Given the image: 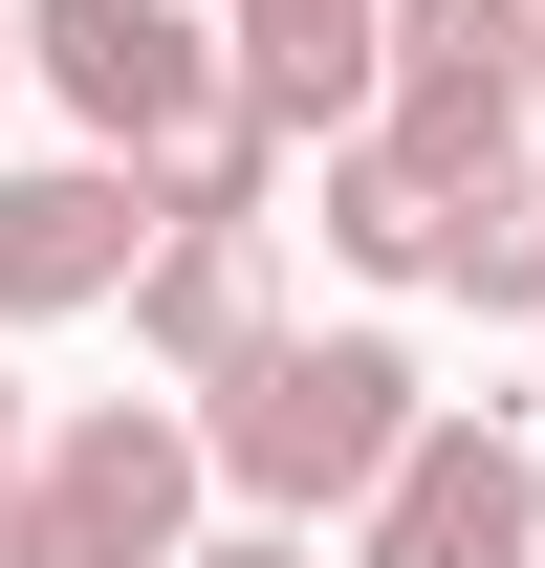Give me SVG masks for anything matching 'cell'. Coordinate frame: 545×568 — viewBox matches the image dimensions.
Returning a JSON list of instances; mask_svg holds the SVG:
<instances>
[{
	"mask_svg": "<svg viewBox=\"0 0 545 568\" xmlns=\"http://www.w3.org/2000/svg\"><path fill=\"white\" fill-rule=\"evenodd\" d=\"M414 416H436V394H414L393 328H284V351H240L197 394V459L240 481V525H349V503L414 459Z\"/></svg>",
	"mask_w": 545,
	"mask_h": 568,
	"instance_id": "1",
	"label": "cell"
},
{
	"mask_svg": "<svg viewBox=\"0 0 545 568\" xmlns=\"http://www.w3.org/2000/svg\"><path fill=\"white\" fill-rule=\"evenodd\" d=\"M197 416L175 394H88V416L22 437V481H0V568H175L197 547Z\"/></svg>",
	"mask_w": 545,
	"mask_h": 568,
	"instance_id": "2",
	"label": "cell"
},
{
	"mask_svg": "<svg viewBox=\"0 0 545 568\" xmlns=\"http://www.w3.org/2000/svg\"><path fill=\"white\" fill-rule=\"evenodd\" d=\"M22 88H44V110H66V132L110 153L132 197H153L197 132H218V110H240L218 22H175V0H22Z\"/></svg>",
	"mask_w": 545,
	"mask_h": 568,
	"instance_id": "3",
	"label": "cell"
},
{
	"mask_svg": "<svg viewBox=\"0 0 545 568\" xmlns=\"http://www.w3.org/2000/svg\"><path fill=\"white\" fill-rule=\"evenodd\" d=\"M524 0H393L371 22V153L393 175H436V197H480V175H524Z\"/></svg>",
	"mask_w": 545,
	"mask_h": 568,
	"instance_id": "4",
	"label": "cell"
},
{
	"mask_svg": "<svg viewBox=\"0 0 545 568\" xmlns=\"http://www.w3.org/2000/svg\"><path fill=\"white\" fill-rule=\"evenodd\" d=\"M545 547V459L502 416H414V459L349 503V568H524Z\"/></svg>",
	"mask_w": 545,
	"mask_h": 568,
	"instance_id": "5",
	"label": "cell"
},
{
	"mask_svg": "<svg viewBox=\"0 0 545 568\" xmlns=\"http://www.w3.org/2000/svg\"><path fill=\"white\" fill-rule=\"evenodd\" d=\"M153 263V197L110 153H44V175H0V328H44V306H110Z\"/></svg>",
	"mask_w": 545,
	"mask_h": 568,
	"instance_id": "6",
	"label": "cell"
},
{
	"mask_svg": "<svg viewBox=\"0 0 545 568\" xmlns=\"http://www.w3.org/2000/svg\"><path fill=\"white\" fill-rule=\"evenodd\" d=\"M132 351L175 372V394H218L240 351H284V284H263V219H153V263H132Z\"/></svg>",
	"mask_w": 545,
	"mask_h": 568,
	"instance_id": "7",
	"label": "cell"
},
{
	"mask_svg": "<svg viewBox=\"0 0 545 568\" xmlns=\"http://www.w3.org/2000/svg\"><path fill=\"white\" fill-rule=\"evenodd\" d=\"M371 22H393V0H218V67L306 153V132H371Z\"/></svg>",
	"mask_w": 545,
	"mask_h": 568,
	"instance_id": "8",
	"label": "cell"
},
{
	"mask_svg": "<svg viewBox=\"0 0 545 568\" xmlns=\"http://www.w3.org/2000/svg\"><path fill=\"white\" fill-rule=\"evenodd\" d=\"M306 241H328L349 284H436V241H459V197H436V175H393L371 132H328V175H306Z\"/></svg>",
	"mask_w": 545,
	"mask_h": 568,
	"instance_id": "9",
	"label": "cell"
},
{
	"mask_svg": "<svg viewBox=\"0 0 545 568\" xmlns=\"http://www.w3.org/2000/svg\"><path fill=\"white\" fill-rule=\"evenodd\" d=\"M436 284H459V306H502V328H545V153L459 197V241H436Z\"/></svg>",
	"mask_w": 545,
	"mask_h": 568,
	"instance_id": "10",
	"label": "cell"
},
{
	"mask_svg": "<svg viewBox=\"0 0 545 568\" xmlns=\"http://www.w3.org/2000/svg\"><path fill=\"white\" fill-rule=\"evenodd\" d=\"M175 568H306V525H197Z\"/></svg>",
	"mask_w": 545,
	"mask_h": 568,
	"instance_id": "11",
	"label": "cell"
},
{
	"mask_svg": "<svg viewBox=\"0 0 545 568\" xmlns=\"http://www.w3.org/2000/svg\"><path fill=\"white\" fill-rule=\"evenodd\" d=\"M22 437H44V416H22V372H0V481H22Z\"/></svg>",
	"mask_w": 545,
	"mask_h": 568,
	"instance_id": "12",
	"label": "cell"
},
{
	"mask_svg": "<svg viewBox=\"0 0 545 568\" xmlns=\"http://www.w3.org/2000/svg\"><path fill=\"white\" fill-rule=\"evenodd\" d=\"M0 88H22V0H0Z\"/></svg>",
	"mask_w": 545,
	"mask_h": 568,
	"instance_id": "13",
	"label": "cell"
},
{
	"mask_svg": "<svg viewBox=\"0 0 545 568\" xmlns=\"http://www.w3.org/2000/svg\"><path fill=\"white\" fill-rule=\"evenodd\" d=\"M524 88H545V0H524Z\"/></svg>",
	"mask_w": 545,
	"mask_h": 568,
	"instance_id": "14",
	"label": "cell"
}]
</instances>
